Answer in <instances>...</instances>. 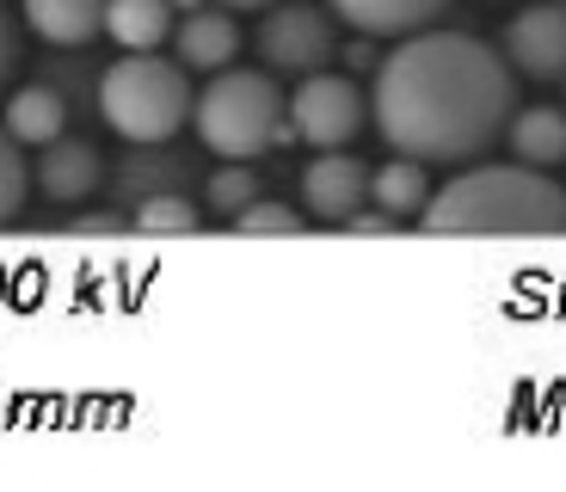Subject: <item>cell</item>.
Returning <instances> with one entry per match:
<instances>
[{
    "label": "cell",
    "mask_w": 566,
    "mask_h": 492,
    "mask_svg": "<svg viewBox=\"0 0 566 492\" xmlns=\"http://www.w3.org/2000/svg\"><path fill=\"white\" fill-rule=\"evenodd\" d=\"M424 234H560L566 185L548 167L499 160V167H462L424 203Z\"/></svg>",
    "instance_id": "obj_2"
},
{
    "label": "cell",
    "mask_w": 566,
    "mask_h": 492,
    "mask_svg": "<svg viewBox=\"0 0 566 492\" xmlns=\"http://www.w3.org/2000/svg\"><path fill=\"white\" fill-rule=\"evenodd\" d=\"M19 148H25V142L0 124V228L19 222V210H25V191H31V172H25V155H19Z\"/></svg>",
    "instance_id": "obj_17"
},
{
    "label": "cell",
    "mask_w": 566,
    "mask_h": 492,
    "mask_svg": "<svg viewBox=\"0 0 566 492\" xmlns=\"http://www.w3.org/2000/svg\"><path fill=\"white\" fill-rule=\"evenodd\" d=\"M302 203H308L314 222L345 228L369 203V167L357 155L321 148V160H308V172H302Z\"/></svg>",
    "instance_id": "obj_8"
},
{
    "label": "cell",
    "mask_w": 566,
    "mask_h": 492,
    "mask_svg": "<svg viewBox=\"0 0 566 492\" xmlns=\"http://www.w3.org/2000/svg\"><path fill=\"white\" fill-rule=\"evenodd\" d=\"M105 185V160L93 142L81 136H56L43 142L38 155V191L50 197V203H81V197H93Z\"/></svg>",
    "instance_id": "obj_9"
},
{
    "label": "cell",
    "mask_w": 566,
    "mask_h": 492,
    "mask_svg": "<svg viewBox=\"0 0 566 492\" xmlns=\"http://www.w3.org/2000/svg\"><path fill=\"white\" fill-rule=\"evenodd\" d=\"M191 124H198L203 148L222 160H259L277 142H296L290 98L277 93L271 69H216L191 105Z\"/></svg>",
    "instance_id": "obj_3"
},
{
    "label": "cell",
    "mask_w": 566,
    "mask_h": 492,
    "mask_svg": "<svg viewBox=\"0 0 566 492\" xmlns=\"http://www.w3.org/2000/svg\"><path fill=\"white\" fill-rule=\"evenodd\" d=\"M13 69H19V25L7 19V7H0V86L13 81Z\"/></svg>",
    "instance_id": "obj_21"
},
{
    "label": "cell",
    "mask_w": 566,
    "mask_h": 492,
    "mask_svg": "<svg viewBox=\"0 0 566 492\" xmlns=\"http://www.w3.org/2000/svg\"><path fill=\"white\" fill-rule=\"evenodd\" d=\"M369 117L395 155H412L424 167H462L511 129L517 69L486 38L424 25L376 62Z\"/></svg>",
    "instance_id": "obj_1"
},
{
    "label": "cell",
    "mask_w": 566,
    "mask_h": 492,
    "mask_svg": "<svg viewBox=\"0 0 566 492\" xmlns=\"http://www.w3.org/2000/svg\"><path fill=\"white\" fill-rule=\"evenodd\" d=\"M302 216L290 210V203H271V197H253L247 210H234V234H253V240H265V234H277V240H290V234H302Z\"/></svg>",
    "instance_id": "obj_18"
},
{
    "label": "cell",
    "mask_w": 566,
    "mask_h": 492,
    "mask_svg": "<svg viewBox=\"0 0 566 492\" xmlns=\"http://www.w3.org/2000/svg\"><path fill=\"white\" fill-rule=\"evenodd\" d=\"M105 31L117 50H160L172 38V0H112Z\"/></svg>",
    "instance_id": "obj_15"
},
{
    "label": "cell",
    "mask_w": 566,
    "mask_h": 492,
    "mask_svg": "<svg viewBox=\"0 0 566 492\" xmlns=\"http://www.w3.org/2000/svg\"><path fill=\"white\" fill-rule=\"evenodd\" d=\"M505 142H511V155L530 160V167H560L566 160V112H554V105H524V112L511 117Z\"/></svg>",
    "instance_id": "obj_13"
},
{
    "label": "cell",
    "mask_w": 566,
    "mask_h": 492,
    "mask_svg": "<svg viewBox=\"0 0 566 492\" xmlns=\"http://www.w3.org/2000/svg\"><path fill=\"white\" fill-rule=\"evenodd\" d=\"M191 105L198 93L185 81V62H167L155 50H129L99 74V117L136 148L172 142L191 124Z\"/></svg>",
    "instance_id": "obj_4"
},
{
    "label": "cell",
    "mask_w": 566,
    "mask_h": 492,
    "mask_svg": "<svg viewBox=\"0 0 566 492\" xmlns=\"http://www.w3.org/2000/svg\"><path fill=\"white\" fill-rule=\"evenodd\" d=\"M179 7H198V0H179Z\"/></svg>",
    "instance_id": "obj_25"
},
{
    "label": "cell",
    "mask_w": 566,
    "mask_h": 492,
    "mask_svg": "<svg viewBox=\"0 0 566 492\" xmlns=\"http://www.w3.org/2000/svg\"><path fill=\"white\" fill-rule=\"evenodd\" d=\"M136 228L142 234H198V203L160 191V197H148V203L136 210Z\"/></svg>",
    "instance_id": "obj_19"
},
{
    "label": "cell",
    "mask_w": 566,
    "mask_h": 492,
    "mask_svg": "<svg viewBox=\"0 0 566 492\" xmlns=\"http://www.w3.org/2000/svg\"><path fill=\"white\" fill-rule=\"evenodd\" d=\"M369 197L382 203L395 222H407V216H424V203H431V179H424V160L412 155H395L388 167L369 172Z\"/></svg>",
    "instance_id": "obj_16"
},
{
    "label": "cell",
    "mask_w": 566,
    "mask_h": 492,
    "mask_svg": "<svg viewBox=\"0 0 566 492\" xmlns=\"http://www.w3.org/2000/svg\"><path fill=\"white\" fill-rule=\"evenodd\" d=\"M345 228H352V234H395V216H388V210H376V216H369V210H357Z\"/></svg>",
    "instance_id": "obj_22"
},
{
    "label": "cell",
    "mask_w": 566,
    "mask_h": 492,
    "mask_svg": "<svg viewBox=\"0 0 566 492\" xmlns=\"http://www.w3.org/2000/svg\"><path fill=\"white\" fill-rule=\"evenodd\" d=\"M105 7L112 0H25V25L56 50H81L105 31Z\"/></svg>",
    "instance_id": "obj_12"
},
{
    "label": "cell",
    "mask_w": 566,
    "mask_h": 492,
    "mask_svg": "<svg viewBox=\"0 0 566 492\" xmlns=\"http://www.w3.org/2000/svg\"><path fill=\"white\" fill-rule=\"evenodd\" d=\"M499 50H505V62L524 81H566V7H554V0L524 7L505 25Z\"/></svg>",
    "instance_id": "obj_7"
},
{
    "label": "cell",
    "mask_w": 566,
    "mask_h": 492,
    "mask_svg": "<svg viewBox=\"0 0 566 492\" xmlns=\"http://www.w3.org/2000/svg\"><path fill=\"white\" fill-rule=\"evenodd\" d=\"M259 56L271 74H321L326 62L339 56V38H333V13L308 7V0H290V7H265L259 19Z\"/></svg>",
    "instance_id": "obj_6"
},
{
    "label": "cell",
    "mask_w": 566,
    "mask_h": 492,
    "mask_svg": "<svg viewBox=\"0 0 566 492\" xmlns=\"http://www.w3.org/2000/svg\"><path fill=\"white\" fill-rule=\"evenodd\" d=\"M333 19L357 31V38H412V31L438 25L455 0H326Z\"/></svg>",
    "instance_id": "obj_10"
},
{
    "label": "cell",
    "mask_w": 566,
    "mask_h": 492,
    "mask_svg": "<svg viewBox=\"0 0 566 492\" xmlns=\"http://www.w3.org/2000/svg\"><path fill=\"white\" fill-rule=\"evenodd\" d=\"M253 197H259V179H253V167H247V160H228V167L210 179V203H216L222 216L247 210Z\"/></svg>",
    "instance_id": "obj_20"
},
{
    "label": "cell",
    "mask_w": 566,
    "mask_h": 492,
    "mask_svg": "<svg viewBox=\"0 0 566 492\" xmlns=\"http://www.w3.org/2000/svg\"><path fill=\"white\" fill-rule=\"evenodd\" d=\"M0 124L13 129L25 148H43V142H56L62 124H69V105H62L56 86H19L13 98H7V117Z\"/></svg>",
    "instance_id": "obj_14"
},
{
    "label": "cell",
    "mask_w": 566,
    "mask_h": 492,
    "mask_svg": "<svg viewBox=\"0 0 566 492\" xmlns=\"http://www.w3.org/2000/svg\"><path fill=\"white\" fill-rule=\"evenodd\" d=\"M172 43H179L185 69L216 74V69H234V56H241V25H234L228 7H191L172 31Z\"/></svg>",
    "instance_id": "obj_11"
},
{
    "label": "cell",
    "mask_w": 566,
    "mask_h": 492,
    "mask_svg": "<svg viewBox=\"0 0 566 492\" xmlns=\"http://www.w3.org/2000/svg\"><path fill=\"white\" fill-rule=\"evenodd\" d=\"M112 228H117V216H86L81 234H112Z\"/></svg>",
    "instance_id": "obj_23"
},
{
    "label": "cell",
    "mask_w": 566,
    "mask_h": 492,
    "mask_svg": "<svg viewBox=\"0 0 566 492\" xmlns=\"http://www.w3.org/2000/svg\"><path fill=\"white\" fill-rule=\"evenodd\" d=\"M369 124V98L352 74H302V86L290 93V129L308 148H345L357 142V129Z\"/></svg>",
    "instance_id": "obj_5"
},
{
    "label": "cell",
    "mask_w": 566,
    "mask_h": 492,
    "mask_svg": "<svg viewBox=\"0 0 566 492\" xmlns=\"http://www.w3.org/2000/svg\"><path fill=\"white\" fill-rule=\"evenodd\" d=\"M216 7H228V13H259V7H271V0H216Z\"/></svg>",
    "instance_id": "obj_24"
}]
</instances>
